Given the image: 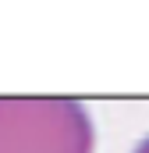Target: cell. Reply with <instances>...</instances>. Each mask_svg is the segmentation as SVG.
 <instances>
[{
  "mask_svg": "<svg viewBox=\"0 0 149 153\" xmlns=\"http://www.w3.org/2000/svg\"><path fill=\"white\" fill-rule=\"evenodd\" d=\"M96 128L78 100L0 96V153H92Z\"/></svg>",
  "mask_w": 149,
  "mask_h": 153,
  "instance_id": "obj_1",
  "label": "cell"
},
{
  "mask_svg": "<svg viewBox=\"0 0 149 153\" xmlns=\"http://www.w3.org/2000/svg\"><path fill=\"white\" fill-rule=\"evenodd\" d=\"M131 153H149V135H146V139H142V143H139V146H135Z\"/></svg>",
  "mask_w": 149,
  "mask_h": 153,
  "instance_id": "obj_2",
  "label": "cell"
}]
</instances>
